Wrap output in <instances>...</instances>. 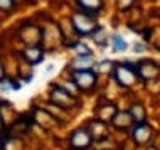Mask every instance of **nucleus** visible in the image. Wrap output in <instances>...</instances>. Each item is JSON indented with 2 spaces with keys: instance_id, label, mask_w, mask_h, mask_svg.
Wrapping results in <instances>:
<instances>
[{
  "instance_id": "f257e3e1",
  "label": "nucleus",
  "mask_w": 160,
  "mask_h": 150,
  "mask_svg": "<svg viewBox=\"0 0 160 150\" xmlns=\"http://www.w3.org/2000/svg\"><path fill=\"white\" fill-rule=\"evenodd\" d=\"M74 81H76V84L79 88L88 89V88H91L93 83H94V74H93V72H89V71L76 72V74H74Z\"/></svg>"
},
{
  "instance_id": "f03ea898",
  "label": "nucleus",
  "mask_w": 160,
  "mask_h": 150,
  "mask_svg": "<svg viewBox=\"0 0 160 150\" xmlns=\"http://www.w3.org/2000/svg\"><path fill=\"white\" fill-rule=\"evenodd\" d=\"M74 25L79 34H88V32L94 31V24L91 22V19H88V17H84L81 14L74 15Z\"/></svg>"
},
{
  "instance_id": "7ed1b4c3",
  "label": "nucleus",
  "mask_w": 160,
  "mask_h": 150,
  "mask_svg": "<svg viewBox=\"0 0 160 150\" xmlns=\"http://www.w3.org/2000/svg\"><path fill=\"white\" fill-rule=\"evenodd\" d=\"M89 143V133L86 130H78L74 135H72V145L78 148H84L86 145Z\"/></svg>"
},
{
  "instance_id": "20e7f679",
  "label": "nucleus",
  "mask_w": 160,
  "mask_h": 150,
  "mask_svg": "<svg viewBox=\"0 0 160 150\" xmlns=\"http://www.w3.org/2000/svg\"><path fill=\"white\" fill-rule=\"evenodd\" d=\"M113 48H115V51H125L127 42H125L120 36H113Z\"/></svg>"
},
{
  "instance_id": "39448f33",
  "label": "nucleus",
  "mask_w": 160,
  "mask_h": 150,
  "mask_svg": "<svg viewBox=\"0 0 160 150\" xmlns=\"http://www.w3.org/2000/svg\"><path fill=\"white\" fill-rule=\"evenodd\" d=\"M79 3L83 8H94L96 10L99 7V0H79Z\"/></svg>"
},
{
  "instance_id": "423d86ee",
  "label": "nucleus",
  "mask_w": 160,
  "mask_h": 150,
  "mask_svg": "<svg viewBox=\"0 0 160 150\" xmlns=\"http://www.w3.org/2000/svg\"><path fill=\"white\" fill-rule=\"evenodd\" d=\"M12 5V0H0V7L2 8H8Z\"/></svg>"
}]
</instances>
